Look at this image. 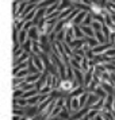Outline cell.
<instances>
[{"instance_id":"cell-4","label":"cell","mask_w":115,"mask_h":120,"mask_svg":"<svg viewBox=\"0 0 115 120\" xmlns=\"http://www.w3.org/2000/svg\"><path fill=\"white\" fill-rule=\"evenodd\" d=\"M112 19H114V22H115V14H112Z\"/></svg>"},{"instance_id":"cell-3","label":"cell","mask_w":115,"mask_h":120,"mask_svg":"<svg viewBox=\"0 0 115 120\" xmlns=\"http://www.w3.org/2000/svg\"><path fill=\"white\" fill-rule=\"evenodd\" d=\"M54 3H57V0H45L38 4V8H46L49 4H54Z\"/></svg>"},{"instance_id":"cell-1","label":"cell","mask_w":115,"mask_h":120,"mask_svg":"<svg viewBox=\"0 0 115 120\" xmlns=\"http://www.w3.org/2000/svg\"><path fill=\"white\" fill-rule=\"evenodd\" d=\"M84 16H87V14H85V12H79V14H77V16L73 18L75 24H80L81 22H84V19H85Z\"/></svg>"},{"instance_id":"cell-2","label":"cell","mask_w":115,"mask_h":120,"mask_svg":"<svg viewBox=\"0 0 115 120\" xmlns=\"http://www.w3.org/2000/svg\"><path fill=\"white\" fill-rule=\"evenodd\" d=\"M81 28H83V31H84V34H87L89 38H93V37H95V33H93L95 30H92L89 26H87V27H85V26H81Z\"/></svg>"}]
</instances>
